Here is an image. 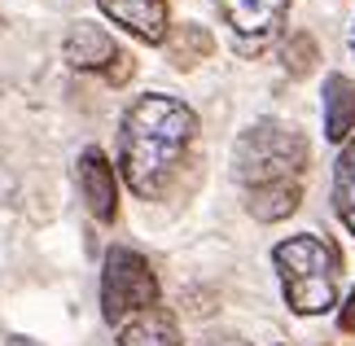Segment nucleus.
<instances>
[{"instance_id": "obj_1", "label": "nucleus", "mask_w": 355, "mask_h": 346, "mask_svg": "<svg viewBox=\"0 0 355 346\" xmlns=\"http://www.w3.org/2000/svg\"><path fill=\"white\" fill-rule=\"evenodd\" d=\"M198 136V114L180 96L145 92L136 96L119 128V175L136 198L154 202L167 193L175 171L184 167Z\"/></svg>"}, {"instance_id": "obj_2", "label": "nucleus", "mask_w": 355, "mask_h": 346, "mask_svg": "<svg viewBox=\"0 0 355 346\" xmlns=\"http://www.w3.org/2000/svg\"><path fill=\"white\" fill-rule=\"evenodd\" d=\"M311 167L307 136L277 119H259L237 136L233 175L241 202L259 224H281L303 206V184Z\"/></svg>"}, {"instance_id": "obj_3", "label": "nucleus", "mask_w": 355, "mask_h": 346, "mask_svg": "<svg viewBox=\"0 0 355 346\" xmlns=\"http://www.w3.org/2000/svg\"><path fill=\"white\" fill-rule=\"evenodd\" d=\"M272 268L281 281V298L294 315H324L338 302L343 250L320 232H298L272 245Z\"/></svg>"}, {"instance_id": "obj_4", "label": "nucleus", "mask_w": 355, "mask_h": 346, "mask_svg": "<svg viewBox=\"0 0 355 346\" xmlns=\"http://www.w3.org/2000/svg\"><path fill=\"white\" fill-rule=\"evenodd\" d=\"M158 276L149 268V259L132 245H110L101 263V320L119 329L123 320L141 315L149 307H158Z\"/></svg>"}, {"instance_id": "obj_5", "label": "nucleus", "mask_w": 355, "mask_h": 346, "mask_svg": "<svg viewBox=\"0 0 355 346\" xmlns=\"http://www.w3.org/2000/svg\"><path fill=\"white\" fill-rule=\"evenodd\" d=\"M62 58H66L71 71L97 75L110 88L132 84V75H136V58L119 44L110 31H105L101 22H75L71 31L62 35Z\"/></svg>"}, {"instance_id": "obj_6", "label": "nucleus", "mask_w": 355, "mask_h": 346, "mask_svg": "<svg viewBox=\"0 0 355 346\" xmlns=\"http://www.w3.org/2000/svg\"><path fill=\"white\" fill-rule=\"evenodd\" d=\"M220 13L233 31V49L241 58H259L272 44V35L281 31L290 0H220Z\"/></svg>"}, {"instance_id": "obj_7", "label": "nucleus", "mask_w": 355, "mask_h": 346, "mask_svg": "<svg viewBox=\"0 0 355 346\" xmlns=\"http://www.w3.org/2000/svg\"><path fill=\"white\" fill-rule=\"evenodd\" d=\"M75 180H79V198H84L88 215L97 224H114L119 219V175L110 167V158L97 145H88L75 162Z\"/></svg>"}, {"instance_id": "obj_8", "label": "nucleus", "mask_w": 355, "mask_h": 346, "mask_svg": "<svg viewBox=\"0 0 355 346\" xmlns=\"http://www.w3.org/2000/svg\"><path fill=\"white\" fill-rule=\"evenodd\" d=\"M97 9L141 44H162L171 31L167 0H97Z\"/></svg>"}, {"instance_id": "obj_9", "label": "nucleus", "mask_w": 355, "mask_h": 346, "mask_svg": "<svg viewBox=\"0 0 355 346\" xmlns=\"http://www.w3.org/2000/svg\"><path fill=\"white\" fill-rule=\"evenodd\" d=\"M114 334H119V346H184L180 320H175L167 307H149L141 315H132Z\"/></svg>"}, {"instance_id": "obj_10", "label": "nucleus", "mask_w": 355, "mask_h": 346, "mask_svg": "<svg viewBox=\"0 0 355 346\" xmlns=\"http://www.w3.org/2000/svg\"><path fill=\"white\" fill-rule=\"evenodd\" d=\"M355 132V84L347 75L324 79V136L334 145H347Z\"/></svg>"}, {"instance_id": "obj_11", "label": "nucleus", "mask_w": 355, "mask_h": 346, "mask_svg": "<svg viewBox=\"0 0 355 346\" xmlns=\"http://www.w3.org/2000/svg\"><path fill=\"white\" fill-rule=\"evenodd\" d=\"M162 49H167V62L175 71H193L198 62H207L215 53V35L202 22H175L162 40Z\"/></svg>"}, {"instance_id": "obj_12", "label": "nucleus", "mask_w": 355, "mask_h": 346, "mask_svg": "<svg viewBox=\"0 0 355 346\" xmlns=\"http://www.w3.org/2000/svg\"><path fill=\"white\" fill-rule=\"evenodd\" d=\"M334 211L355 237V136L343 145V154L334 162Z\"/></svg>"}, {"instance_id": "obj_13", "label": "nucleus", "mask_w": 355, "mask_h": 346, "mask_svg": "<svg viewBox=\"0 0 355 346\" xmlns=\"http://www.w3.org/2000/svg\"><path fill=\"white\" fill-rule=\"evenodd\" d=\"M316 62H320V44H316V35L294 31V35L281 44V66H285V75L303 79V75L316 71Z\"/></svg>"}, {"instance_id": "obj_14", "label": "nucleus", "mask_w": 355, "mask_h": 346, "mask_svg": "<svg viewBox=\"0 0 355 346\" xmlns=\"http://www.w3.org/2000/svg\"><path fill=\"white\" fill-rule=\"evenodd\" d=\"M338 329H343V334H355V289L347 294L343 311H338Z\"/></svg>"}, {"instance_id": "obj_15", "label": "nucleus", "mask_w": 355, "mask_h": 346, "mask_svg": "<svg viewBox=\"0 0 355 346\" xmlns=\"http://www.w3.org/2000/svg\"><path fill=\"white\" fill-rule=\"evenodd\" d=\"M5 346H44L40 338H5Z\"/></svg>"}, {"instance_id": "obj_16", "label": "nucleus", "mask_w": 355, "mask_h": 346, "mask_svg": "<svg viewBox=\"0 0 355 346\" xmlns=\"http://www.w3.org/2000/svg\"><path fill=\"white\" fill-rule=\"evenodd\" d=\"M202 346H245V342H237V338H211V342H202Z\"/></svg>"}, {"instance_id": "obj_17", "label": "nucleus", "mask_w": 355, "mask_h": 346, "mask_svg": "<svg viewBox=\"0 0 355 346\" xmlns=\"http://www.w3.org/2000/svg\"><path fill=\"white\" fill-rule=\"evenodd\" d=\"M351 49H355V31H351Z\"/></svg>"}]
</instances>
